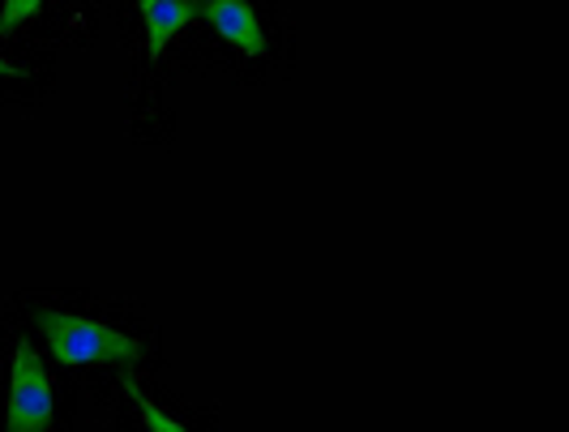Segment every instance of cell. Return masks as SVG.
I'll return each mask as SVG.
<instances>
[{
  "label": "cell",
  "mask_w": 569,
  "mask_h": 432,
  "mask_svg": "<svg viewBox=\"0 0 569 432\" xmlns=\"http://www.w3.org/2000/svg\"><path fill=\"white\" fill-rule=\"evenodd\" d=\"M39 330L48 334V346L64 364H133L146 355L138 339L78 313H39Z\"/></svg>",
  "instance_id": "obj_1"
},
{
  "label": "cell",
  "mask_w": 569,
  "mask_h": 432,
  "mask_svg": "<svg viewBox=\"0 0 569 432\" xmlns=\"http://www.w3.org/2000/svg\"><path fill=\"white\" fill-rule=\"evenodd\" d=\"M57 399H52V376L43 360L18 343L13 369H9V406H4V432H52Z\"/></svg>",
  "instance_id": "obj_2"
},
{
  "label": "cell",
  "mask_w": 569,
  "mask_h": 432,
  "mask_svg": "<svg viewBox=\"0 0 569 432\" xmlns=\"http://www.w3.org/2000/svg\"><path fill=\"white\" fill-rule=\"evenodd\" d=\"M193 18H206L244 57H266V30L249 0H193Z\"/></svg>",
  "instance_id": "obj_3"
},
{
  "label": "cell",
  "mask_w": 569,
  "mask_h": 432,
  "mask_svg": "<svg viewBox=\"0 0 569 432\" xmlns=\"http://www.w3.org/2000/svg\"><path fill=\"white\" fill-rule=\"evenodd\" d=\"M142 22L150 57H163L171 39L193 22V0H154V4H142Z\"/></svg>",
  "instance_id": "obj_4"
},
{
  "label": "cell",
  "mask_w": 569,
  "mask_h": 432,
  "mask_svg": "<svg viewBox=\"0 0 569 432\" xmlns=\"http://www.w3.org/2000/svg\"><path fill=\"white\" fill-rule=\"evenodd\" d=\"M124 390H129V399H133V406H138V415H142L146 432H189L180 420H171L163 406H154L150 399L142 394V385L133 381V376H124Z\"/></svg>",
  "instance_id": "obj_5"
},
{
  "label": "cell",
  "mask_w": 569,
  "mask_h": 432,
  "mask_svg": "<svg viewBox=\"0 0 569 432\" xmlns=\"http://www.w3.org/2000/svg\"><path fill=\"white\" fill-rule=\"evenodd\" d=\"M39 4H43V0H4V13H0V30H18L22 22H30Z\"/></svg>",
  "instance_id": "obj_6"
},
{
  "label": "cell",
  "mask_w": 569,
  "mask_h": 432,
  "mask_svg": "<svg viewBox=\"0 0 569 432\" xmlns=\"http://www.w3.org/2000/svg\"><path fill=\"white\" fill-rule=\"evenodd\" d=\"M0 78H22V69H18V64H9V60L0 57Z\"/></svg>",
  "instance_id": "obj_7"
},
{
  "label": "cell",
  "mask_w": 569,
  "mask_h": 432,
  "mask_svg": "<svg viewBox=\"0 0 569 432\" xmlns=\"http://www.w3.org/2000/svg\"><path fill=\"white\" fill-rule=\"evenodd\" d=\"M142 4H154V0H138V9H142Z\"/></svg>",
  "instance_id": "obj_8"
}]
</instances>
